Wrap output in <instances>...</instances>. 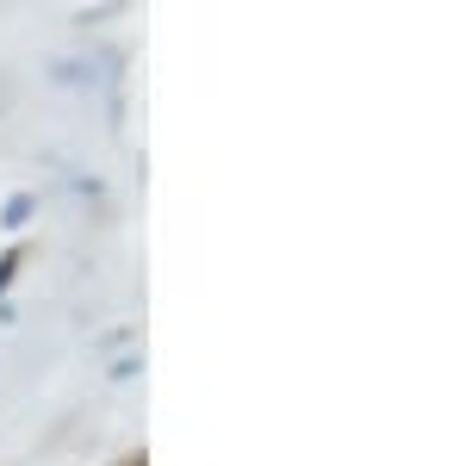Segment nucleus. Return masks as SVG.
I'll return each instance as SVG.
<instances>
[{
	"label": "nucleus",
	"mask_w": 466,
	"mask_h": 466,
	"mask_svg": "<svg viewBox=\"0 0 466 466\" xmlns=\"http://www.w3.org/2000/svg\"><path fill=\"white\" fill-rule=\"evenodd\" d=\"M25 218H32V199H25V193H19V199H13V206H6V230H19V224H25Z\"/></svg>",
	"instance_id": "f257e3e1"
},
{
	"label": "nucleus",
	"mask_w": 466,
	"mask_h": 466,
	"mask_svg": "<svg viewBox=\"0 0 466 466\" xmlns=\"http://www.w3.org/2000/svg\"><path fill=\"white\" fill-rule=\"evenodd\" d=\"M19 261H25V249H13V255H6V261H0V292L13 287V274H19Z\"/></svg>",
	"instance_id": "f03ea898"
},
{
	"label": "nucleus",
	"mask_w": 466,
	"mask_h": 466,
	"mask_svg": "<svg viewBox=\"0 0 466 466\" xmlns=\"http://www.w3.org/2000/svg\"><path fill=\"white\" fill-rule=\"evenodd\" d=\"M118 466H144V461H137V454H131V461H118Z\"/></svg>",
	"instance_id": "7ed1b4c3"
}]
</instances>
